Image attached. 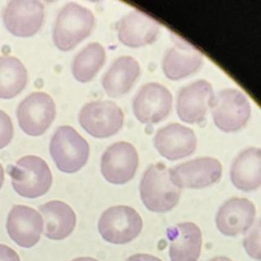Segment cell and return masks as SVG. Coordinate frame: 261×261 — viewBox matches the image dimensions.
<instances>
[{"instance_id": "4fadbf2b", "label": "cell", "mask_w": 261, "mask_h": 261, "mask_svg": "<svg viewBox=\"0 0 261 261\" xmlns=\"http://www.w3.org/2000/svg\"><path fill=\"white\" fill-rule=\"evenodd\" d=\"M213 97V89L209 82L198 80L191 83L177 93V116L181 121L190 124L202 122Z\"/></svg>"}, {"instance_id": "d4e9b609", "label": "cell", "mask_w": 261, "mask_h": 261, "mask_svg": "<svg viewBox=\"0 0 261 261\" xmlns=\"http://www.w3.org/2000/svg\"><path fill=\"white\" fill-rule=\"evenodd\" d=\"M244 247L247 253L257 260L261 259L260 253V222L257 221L255 227L244 239Z\"/></svg>"}, {"instance_id": "4316f807", "label": "cell", "mask_w": 261, "mask_h": 261, "mask_svg": "<svg viewBox=\"0 0 261 261\" xmlns=\"http://www.w3.org/2000/svg\"><path fill=\"white\" fill-rule=\"evenodd\" d=\"M0 261H20V259L13 249L0 244Z\"/></svg>"}, {"instance_id": "83f0119b", "label": "cell", "mask_w": 261, "mask_h": 261, "mask_svg": "<svg viewBox=\"0 0 261 261\" xmlns=\"http://www.w3.org/2000/svg\"><path fill=\"white\" fill-rule=\"evenodd\" d=\"M125 261H162V260L149 254H136L128 257Z\"/></svg>"}, {"instance_id": "ac0fdd59", "label": "cell", "mask_w": 261, "mask_h": 261, "mask_svg": "<svg viewBox=\"0 0 261 261\" xmlns=\"http://www.w3.org/2000/svg\"><path fill=\"white\" fill-rule=\"evenodd\" d=\"M203 63V54L190 43L176 37L174 46L167 49L162 61L165 76L172 81L196 72Z\"/></svg>"}, {"instance_id": "5b68a950", "label": "cell", "mask_w": 261, "mask_h": 261, "mask_svg": "<svg viewBox=\"0 0 261 261\" xmlns=\"http://www.w3.org/2000/svg\"><path fill=\"white\" fill-rule=\"evenodd\" d=\"M210 106L215 125L225 133L240 130L250 118V102L237 89L219 91L213 97Z\"/></svg>"}, {"instance_id": "d6986e66", "label": "cell", "mask_w": 261, "mask_h": 261, "mask_svg": "<svg viewBox=\"0 0 261 261\" xmlns=\"http://www.w3.org/2000/svg\"><path fill=\"white\" fill-rule=\"evenodd\" d=\"M170 261H198L202 233L193 222L177 223L167 230Z\"/></svg>"}, {"instance_id": "484cf974", "label": "cell", "mask_w": 261, "mask_h": 261, "mask_svg": "<svg viewBox=\"0 0 261 261\" xmlns=\"http://www.w3.org/2000/svg\"><path fill=\"white\" fill-rule=\"evenodd\" d=\"M13 136V125L9 115L0 110V149L6 147Z\"/></svg>"}, {"instance_id": "7a4b0ae2", "label": "cell", "mask_w": 261, "mask_h": 261, "mask_svg": "<svg viewBox=\"0 0 261 261\" xmlns=\"http://www.w3.org/2000/svg\"><path fill=\"white\" fill-rule=\"evenodd\" d=\"M95 24L91 10L70 2L61 8L53 27L54 45L61 51H69L86 39Z\"/></svg>"}, {"instance_id": "9a60e30c", "label": "cell", "mask_w": 261, "mask_h": 261, "mask_svg": "<svg viewBox=\"0 0 261 261\" xmlns=\"http://www.w3.org/2000/svg\"><path fill=\"white\" fill-rule=\"evenodd\" d=\"M153 143L161 156L173 161L193 154L197 147V138L192 128L170 123L157 130Z\"/></svg>"}, {"instance_id": "cb8c5ba5", "label": "cell", "mask_w": 261, "mask_h": 261, "mask_svg": "<svg viewBox=\"0 0 261 261\" xmlns=\"http://www.w3.org/2000/svg\"><path fill=\"white\" fill-rule=\"evenodd\" d=\"M106 58L104 47L97 42L88 44L74 57L71 72L80 83L90 82L103 66Z\"/></svg>"}, {"instance_id": "8992f818", "label": "cell", "mask_w": 261, "mask_h": 261, "mask_svg": "<svg viewBox=\"0 0 261 261\" xmlns=\"http://www.w3.org/2000/svg\"><path fill=\"white\" fill-rule=\"evenodd\" d=\"M143 221L140 214L125 205L106 209L98 222L101 237L112 244H126L136 239L142 230Z\"/></svg>"}, {"instance_id": "f1b7e54d", "label": "cell", "mask_w": 261, "mask_h": 261, "mask_svg": "<svg viewBox=\"0 0 261 261\" xmlns=\"http://www.w3.org/2000/svg\"><path fill=\"white\" fill-rule=\"evenodd\" d=\"M71 261H98V260L95 258H92V257H80V258H75Z\"/></svg>"}, {"instance_id": "ba28073f", "label": "cell", "mask_w": 261, "mask_h": 261, "mask_svg": "<svg viewBox=\"0 0 261 261\" xmlns=\"http://www.w3.org/2000/svg\"><path fill=\"white\" fill-rule=\"evenodd\" d=\"M56 107L47 93L34 92L24 98L16 110L20 128L29 136L43 135L55 118Z\"/></svg>"}, {"instance_id": "3957f363", "label": "cell", "mask_w": 261, "mask_h": 261, "mask_svg": "<svg viewBox=\"0 0 261 261\" xmlns=\"http://www.w3.org/2000/svg\"><path fill=\"white\" fill-rule=\"evenodd\" d=\"M50 154L60 171L73 173L87 163L90 147L72 126L61 125L51 138Z\"/></svg>"}, {"instance_id": "5bb4252c", "label": "cell", "mask_w": 261, "mask_h": 261, "mask_svg": "<svg viewBox=\"0 0 261 261\" xmlns=\"http://www.w3.org/2000/svg\"><path fill=\"white\" fill-rule=\"evenodd\" d=\"M116 31L120 43L137 48L152 44L157 39L160 23L140 10H133L119 19Z\"/></svg>"}, {"instance_id": "4dcf8cb0", "label": "cell", "mask_w": 261, "mask_h": 261, "mask_svg": "<svg viewBox=\"0 0 261 261\" xmlns=\"http://www.w3.org/2000/svg\"><path fill=\"white\" fill-rule=\"evenodd\" d=\"M3 180H4V170H3V167H2V165L0 163V189H1L2 185H3Z\"/></svg>"}, {"instance_id": "277c9868", "label": "cell", "mask_w": 261, "mask_h": 261, "mask_svg": "<svg viewBox=\"0 0 261 261\" xmlns=\"http://www.w3.org/2000/svg\"><path fill=\"white\" fill-rule=\"evenodd\" d=\"M14 191L21 197L38 198L46 194L52 184V174L45 160L28 155L9 167Z\"/></svg>"}, {"instance_id": "9c48e42d", "label": "cell", "mask_w": 261, "mask_h": 261, "mask_svg": "<svg viewBox=\"0 0 261 261\" xmlns=\"http://www.w3.org/2000/svg\"><path fill=\"white\" fill-rule=\"evenodd\" d=\"M221 174V163L212 157L197 158L169 169V176L179 190L209 187L217 182Z\"/></svg>"}, {"instance_id": "52a82bcc", "label": "cell", "mask_w": 261, "mask_h": 261, "mask_svg": "<svg viewBox=\"0 0 261 261\" xmlns=\"http://www.w3.org/2000/svg\"><path fill=\"white\" fill-rule=\"evenodd\" d=\"M79 122L90 136L104 139L115 135L122 127L123 112L112 101H93L83 106Z\"/></svg>"}, {"instance_id": "7c38bea8", "label": "cell", "mask_w": 261, "mask_h": 261, "mask_svg": "<svg viewBox=\"0 0 261 261\" xmlns=\"http://www.w3.org/2000/svg\"><path fill=\"white\" fill-rule=\"evenodd\" d=\"M44 5L38 0H11L3 11L5 29L16 37H32L41 29Z\"/></svg>"}, {"instance_id": "30bf717a", "label": "cell", "mask_w": 261, "mask_h": 261, "mask_svg": "<svg viewBox=\"0 0 261 261\" xmlns=\"http://www.w3.org/2000/svg\"><path fill=\"white\" fill-rule=\"evenodd\" d=\"M172 107V96L166 87L158 83L144 85L133 101L136 118L147 124L158 123L168 116Z\"/></svg>"}, {"instance_id": "ffe728a7", "label": "cell", "mask_w": 261, "mask_h": 261, "mask_svg": "<svg viewBox=\"0 0 261 261\" xmlns=\"http://www.w3.org/2000/svg\"><path fill=\"white\" fill-rule=\"evenodd\" d=\"M43 218L44 234L55 241L67 238L75 226V213L71 207L58 200L49 201L39 207Z\"/></svg>"}, {"instance_id": "603a6c76", "label": "cell", "mask_w": 261, "mask_h": 261, "mask_svg": "<svg viewBox=\"0 0 261 261\" xmlns=\"http://www.w3.org/2000/svg\"><path fill=\"white\" fill-rule=\"evenodd\" d=\"M28 71L22 62L13 56H0V98L11 99L25 87Z\"/></svg>"}, {"instance_id": "6da1fadb", "label": "cell", "mask_w": 261, "mask_h": 261, "mask_svg": "<svg viewBox=\"0 0 261 261\" xmlns=\"http://www.w3.org/2000/svg\"><path fill=\"white\" fill-rule=\"evenodd\" d=\"M140 196L148 210L164 213L176 206L180 191L172 182L169 169L159 162L150 165L144 172L140 184Z\"/></svg>"}, {"instance_id": "44dd1931", "label": "cell", "mask_w": 261, "mask_h": 261, "mask_svg": "<svg viewBox=\"0 0 261 261\" xmlns=\"http://www.w3.org/2000/svg\"><path fill=\"white\" fill-rule=\"evenodd\" d=\"M233 186L244 192L257 190L261 184V151L250 147L242 151L233 160L230 168Z\"/></svg>"}, {"instance_id": "e0dca14e", "label": "cell", "mask_w": 261, "mask_h": 261, "mask_svg": "<svg viewBox=\"0 0 261 261\" xmlns=\"http://www.w3.org/2000/svg\"><path fill=\"white\" fill-rule=\"evenodd\" d=\"M256 214L255 205L246 198H231L219 208L215 222L218 230L233 237L247 231L253 224Z\"/></svg>"}, {"instance_id": "8fae6325", "label": "cell", "mask_w": 261, "mask_h": 261, "mask_svg": "<svg viewBox=\"0 0 261 261\" xmlns=\"http://www.w3.org/2000/svg\"><path fill=\"white\" fill-rule=\"evenodd\" d=\"M139 156L136 148L127 142L110 145L101 157V172L104 178L114 185L129 181L138 168Z\"/></svg>"}, {"instance_id": "2e32d148", "label": "cell", "mask_w": 261, "mask_h": 261, "mask_svg": "<svg viewBox=\"0 0 261 261\" xmlns=\"http://www.w3.org/2000/svg\"><path fill=\"white\" fill-rule=\"evenodd\" d=\"M6 229L10 239L18 246L31 248L40 241L43 218L37 210L29 206L15 205L8 214Z\"/></svg>"}, {"instance_id": "7402d4cb", "label": "cell", "mask_w": 261, "mask_h": 261, "mask_svg": "<svg viewBox=\"0 0 261 261\" xmlns=\"http://www.w3.org/2000/svg\"><path fill=\"white\" fill-rule=\"evenodd\" d=\"M140 64L132 56L118 57L102 79V87L110 97L127 93L140 75Z\"/></svg>"}, {"instance_id": "f546056e", "label": "cell", "mask_w": 261, "mask_h": 261, "mask_svg": "<svg viewBox=\"0 0 261 261\" xmlns=\"http://www.w3.org/2000/svg\"><path fill=\"white\" fill-rule=\"evenodd\" d=\"M209 261H232L231 259L227 258V257H223V256H218V257H214L212 259H210Z\"/></svg>"}]
</instances>
